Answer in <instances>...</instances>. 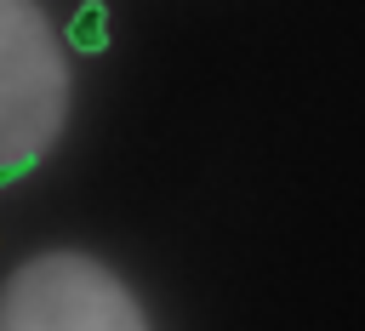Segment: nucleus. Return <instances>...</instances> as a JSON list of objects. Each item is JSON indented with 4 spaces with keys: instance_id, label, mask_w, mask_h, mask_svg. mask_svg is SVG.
Masks as SVG:
<instances>
[{
    "instance_id": "1",
    "label": "nucleus",
    "mask_w": 365,
    "mask_h": 331,
    "mask_svg": "<svg viewBox=\"0 0 365 331\" xmlns=\"http://www.w3.org/2000/svg\"><path fill=\"white\" fill-rule=\"evenodd\" d=\"M68 51L40 0H0V188L29 177L68 126Z\"/></svg>"
},
{
    "instance_id": "2",
    "label": "nucleus",
    "mask_w": 365,
    "mask_h": 331,
    "mask_svg": "<svg viewBox=\"0 0 365 331\" xmlns=\"http://www.w3.org/2000/svg\"><path fill=\"white\" fill-rule=\"evenodd\" d=\"M0 331H148V314L103 257L57 245L6 274Z\"/></svg>"
},
{
    "instance_id": "3",
    "label": "nucleus",
    "mask_w": 365,
    "mask_h": 331,
    "mask_svg": "<svg viewBox=\"0 0 365 331\" xmlns=\"http://www.w3.org/2000/svg\"><path fill=\"white\" fill-rule=\"evenodd\" d=\"M68 46L74 51H108V6L103 0H86L74 17H68Z\"/></svg>"
}]
</instances>
